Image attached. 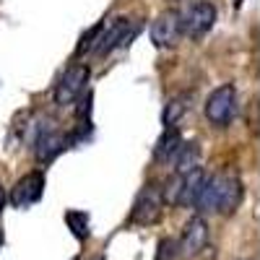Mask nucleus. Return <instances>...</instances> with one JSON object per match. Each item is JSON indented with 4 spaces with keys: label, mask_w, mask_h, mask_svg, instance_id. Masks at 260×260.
<instances>
[{
    "label": "nucleus",
    "mask_w": 260,
    "mask_h": 260,
    "mask_svg": "<svg viewBox=\"0 0 260 260\" xmlns=\"http://www.w3.org/2000/svg\"><path fill=\"white\" fill-rule=\"evenodd\" d=\"M242 195H245V187H242V180L234 175V172H221V175H213V177H206L198 198H195V208L201 213H211V211H219L224 216H232L242 203Z\"/></svg>",
    "instance_id": "f257e3e1"
},
{
    "label": "nucleus",
    "mask_w": 260,
    "mask_h": 260,
    "mask_svg": "<svg viewBox=\"0 0 260 260\" xmlns=\"http://www.w3.org/2000/svg\"><path fill=\"white\" fill-rule=\"evenodd\" d=\"M164 190L159 185H146L141 192H138V198L133 203V211H130V221L138 224V226H151V224H156L161 219V213H164Z\"/></svg>",
    "instance_id": "f03ea898"
},
{
    "label": "nucleus",
    "mask_w": 260,
    "mask_h": 260,
    "mask_svg": "<svg viewBox=\"0 0 260 260\" xmlns=\"http://www.w3.org/2000/svg\"><path fill=\"white\" fill-rule=\"evenodd\" d=\"M237 112V89L232 83H221L219 89H213L208 102H206V117L216 127H226Z\"/></svg>",
    "instance_id": "7ed1b4c3"
},
{
    "label": "nucleus",
    "mask_w": 260,
    "mask_h": 260,
    "mask_svg": "<svg viewBox=\"0 0 260 260\" xmlns=\"http://www.w3.org/2000/svg\"><path fill=\"white\" fill-rule=\"evenodd\" d=\"M216 21V8L206 0H198V3L187 6L182 13H180V34L190 37V39H201L203 34L211 31Z\"/></svg>",
    "instance_id": "20e7f679"
},
{
    "label": "nucleus",
    "mask_w": 260,
    "mask_h": 260,
    "mask_svg": "<svg viewBox=\"0 0 260 260\" xmlns=\"http://www.w3.org/2000/svg\"><path fill=\"white\" fill-rule=\"evenodd\" d=\"M86 83H89V68L86 65H71L55 86V104H60V107L73 104L83 94Z\"/></svg>",
    "instance_id": "39448f33"
},
{
    "label": "nucleus",
    "mask_w": 260,
    "mask_h": 260,
    "mask_svg": "<svg viewBox=\"0 0 260 260\" xmlns=\"http://www.w3.org/2000/svg\"><path fill=\"white\" fill-rule=\"evenodd\" d=\"M133 34H136L133 21H127V18H115L110 26H104V29H102L94 52H96V55H110L112 50L127 45V42L133 39Z\"/></svg>",
    "instance_id": "423d86ee"
},
{
    "label": "nucleus",
    "mask_w": 260,
    "mask_h": 260,
    "mask_svg": "<svg viewBox=\"0 0 260 260\" xmlns=\"http://www.w3.org/2000/svg\"><path fill=\"white\" fill-rule=\"evenodd\" d=\"M42 192H45V175L42 172H29V175H24L11 190V203L16 208H29L34 206Z\"/></svg>",
    "instance_id": "0eeeda50"
},
{
    "label": "nucleus",
    "mask_w": 260,
    "mask_h": 260,
    "mask_svg": "<svg viewBox=\"0 0 260 260\" xmlns=\"http://www.w3.org/2000/svg\"><path fill=\"white\" fill-rule=\"evenodd\" d=\"M203 182H206V172L201 167H192L190 172L180 175V182L172 187V195H167V201L177 203V206H192L201 187H203Z\"/></svg>",
    "instance_id": "6e6552de"
},
{
    "label": "nucleus",
    "mask_w": 260,
    "mask_h": 260,
    "mask_svg": "<svg viewBox=\"0 0 260 260\" xmlns=\"http://www.w3.org/2000/svg\"><path fill=\"white\" fill-rule=\"evenodd\" d=\"M206 245H208V224L201 219V216H195V219H190L182 229L177 252L182 257H195L201 250H206Z\"/></svg>",
    "instance_id": "1a4fd4ad"
},
{
    "label": "nucleus",
    "mask_w": 260,
    "mask_h": 260,
    "mask_svg": "<svg viewBox=\"0 0 260 260\" xmlns=\"http://www.w3.org/2000/svg\"><path fill=\"white\" fill-rule=\"evenodd\" d=\"M180 37V16L177 13H161L154 24H151V39L159 47H169L175 45Z\"/></svg>",
    "instance_id": "9d476101"
},
{
    "label": "nucleus",
    "mask_w": 260,
    "mask_h": 260,
    "mask_svg": "<svg viewBox=\"0 0 260 260\" xmlns=\"http://www.w3.org/2000/svg\"><path fill=\"white\" fill-rule=\"evenodd\" d=\"M65 143H68V138H65L62 133H57V130H47V133H42L37 138V159L42 164L52 161L60 151L65 148Z\"/></svg>",
    "instance_id": "9b49d317"
},
{
    "label": "nucleus",
    "mask_w": 260,
    "mask_h": 260,
    "mask_svg": "<svg viewBox=\"0 0 260 260\" xmlns=\"http://www.w3.org/2000/svg\"><path fill=\"white\" fill-rule=\"evenodd\" d=\"M180 146H182V138H180V130L172 125V127H167L164 133H161V138L156 141V148H154V159L159 161V164H164V161H169V159H175V154L180 151Z\"/></svg>",
    "instance_id": "f8f14e48"
},
{
    "label": "nucleus",
    "mask_w": 260,
    "mask_h": 260,
    "mask_svg": "<svg viewBox=\"0 0 260 260\" xmlns=\"http://www.w3.org/2000/svg\"><path fill=\"white\" fill-rule=\"evenodd\" d=\"M198 159H201V148L195 143H187V146H180V151L175 154V167H177V175H185L192 167H198Z\"/></svg>",
    "instance_id": "ddd939ff"
},
{
    "label": "nucleus",
    "mask_w": 260,
    "mask_h": 260,
    "mask_svg": "<svg viewBox=\"0 0 260 260\" xmlns=\"http://www.w3.org/2000/svg\"><path fill=\"white\" fill-rule=\"evenodd\" d=\"M187 102H190V96H185V94H182V96H175V99H172V102L167 104V110H164V115H161V120H164V125H167V127H172V125H175V122L187 112V107H190Z\"/></svg>",
    "instance_id": "4468645a"
},
{
    "label": "nucleus",
    "mask_w": 260,
    "mask_h": 260,
    "mask_svg": "<svg viewBox=\"0 0 260 260\" xmlns=\"http://www.w3.org/2000/svg\"><path fill=\"white\" fill-rule=\"evenodd\" d=\"M65 221H68V226L73 229V234L78 237V240H86V237H89V219H86V213L71 211L68 216H65Z\"/></svg>",
    "instance_id": "2eb2a0df"
},
{
    "label": "nucleus",
    "mask_w": 260,
    "mask_h": 260,
    "mask_svg": "<svg viewBox=\"0 0 260 260\" xmlns=\"http://www.w3.org/2000/svg\"><path fill=\"white\" fill-rule=\"evenodd\" d=\"M102 29H104V21H102V24H96L94 29H89V34H86V37H81L78 55H83V52H91V50L96 47V42H99V34H102Z\"/></svg>",
    "instance_id": "dca6fc26"
},
{
    "label": "nucleus",
    "mask_w": 260,
    "mask_h": 260,
    "mask_svg": "<svg viewBox=\"0 0 260 260\" xmlns=\"http://www.w3.org/2000/svg\"><path fill=\"white\" fill-rule=\"evenodd\" d=\"M175 255H177V242H175V240H161V242H159L156 260H172Z\"/></svg>",
    "instance_id": "f3484780"
},
{
    "label": "nucleus",
    "mask_w": 260,
    "mask_h": 260,
    "mask_svg": "<svg viewBox=\"0 0 260 260\" xmlns=\"http://www.w3.org/2000/svg\"><path fill=\"white\" fill-rule=\"evenodd\" d=\"M3 206H6V192H3V185H0V211H3Z\"/></svg>",
    "instance_id": "a211bd4d"
},
{
    "label": "nucleus",
    "mask_w": 260,
    "mask_h": 260,
    "mask_svg": "<svg viewBox=\"0 0 260 260\" xmlns=\"http://www.w3.org/2000/svg\"><path fill=\"white\" fill-rule=\"evenodd\" d=\"M0 245H3V232H0Z\"/></svg>",
    "instance_id": "6ab92c4d"
},
{
    "label": "nucleus",
    "mask_w": 260,
    "mask_h": 260,
    "mask_svg": "<svg viewBox=\"0 0 260 260\" xmlns=\"http://www.w3.org/2000/svg\"><path fill=\"white\" fill-rule=\"evenodd\" d=\"M242 3H245V0H237V6H242Z\"/></svg>",
    "instance_id": "aec40b11"
}]
</instances>
